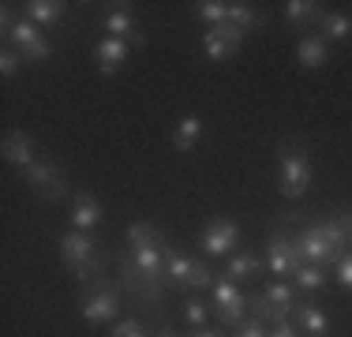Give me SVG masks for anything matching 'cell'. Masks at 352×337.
Segmentation results:
<instances>
[{
    "label": "cell",
    "mask_w": 352,
    "mask_h": 337,
    "mask_svg": "<svg viewBox=\"0 0 352 337\" xmlns=\"http://www.w3.org/2000/svg\"><path fill=\"white\" fill-rule=\"evenodd\" d=\"M352 236V210H338L333 217L318 225H304L296 236H292V270L315 263V266H338L345 259Z\"/></svg>",
    "instance_id": "6da1fadb"
},
{
    "label": "cell",
    "mask_w": 352,
    "mask_h": 337,
    "mask_svg": "<svg viewBox=\"0 0 352 337\" xmlns=\"http://www.w3.org/2000/svg\"><path fill=\"white\" fill-rule=\"evenodd\" d=\"M60 259H64V266L75 274V281H79L82 289L94 285V281H102L105 255L98 251V243L90 240V232H79V229L64 232L60 236Z\"/></svg>",
    "instance_id": "7a4b0ae2"
},
{
    "label": "cell",
    "mask_w": 352,
    "mask_h": 337,
    "mask_svg": "<svg viewBox=\"0 0 352 337\" xmlns=\"http://www.w3.org/2000/svg\"><path fill=\"white\" fill-rule=\"evenodd\" d=\"M278 184L285 199H300L311 188V157L300 139H285L278 146Z\"/></svg>",
    "instance_id": "3957f363"
},
{
    "label": "cell",
    "mask_w": 352,
    "mask_h": 337,
    "mask_svg": "<svg viewBox=\"0 0 352 337\" xmlns=\"http://www.w3.org/2000/svg\"><path fill=\"white\" fill-rule=\"evenodd\" d=\"M165 285L176 292H184V289L203 292L214 285V270L206 266L203 259H191V255H184V251L173 248L169 255H165Z\"/></svg>",
    "instance_id": "277c9868"
},
{
    "label": "cell",
    "mask_w": 352,
    "mask_h": 337,
    "mask_svg": "<svg viewBox=\"0 0 352 337\" xmlns=\"http://www.w3.org/2000/svg\"><path fill=\"white\" fill-rule=\"evenodd\" d=\"M116 311H120V289L109 285L105 277L94 285H87V292L79 296V315H82V323H90V326L113 323Z\"/></svg>",
    "instance_id": "5b68a950"
},
{
    "label": "cell",
    "mask_w": 352,
    "mask_h": 337,
    "mask_svg": "<svg viewBox=\"0 0 352 337\" xmlns=\"http://www.w3.org/2000/svg\"><path fill=\"white\" fill-rule=\"evenodd\" d=\"M23 180H27V188H34L38 199H64L68 195V176H64V168L56 162H45V157H38L30 168H23Z\"/></svg>",
    "instance_id": "8992f818"
},
{
    "label": "cell",
    "mask_w": 352,
    "mask_h": 337,
    "mask_svg": "<svg viewBox=\"0 0 352 337\" xmlns=\"http://www.w3.org/2000/svg\"><path fill=\"white\" fill-rule=\"evenodd\" d=\"M214 315L221 318L225 330H236L248 323V296L240 292L236 281H214Z\"/></svg>",
    "instance_id": "52a82bcc"
},
{
    "label": "cell",
    "mask_w": 352,
    "mask_h": 337,
    "mask_svg": "<svg viewBox=\"0 0 352 337\" xmlns=\"http://www.w3.org/2000/svg\"><path fill=\"white\" fill-rule=\"evenodd\" d=\"M4 45L19 49L23 61H30V64L49 61V41H45V34H41V27H38V23H30L27 15H23V19H15V27H12V34L4 38Z\"/></svg>",
    "instance_id": "ba28073f"
},
{
    "label": "cell",
    "mask_w": 352,
    "mask_h": 337,
    "mask_svg": "<svg viewBox=\"0 0 352 337\" xmlns=\"http://www.w3.org/2000/svg\"><path fill=\"white\" fill-rule=\"evenodd\" d=\"M199 243L210 259H221V255H232V248H240V225L229 221V217H210L206 229L199 232Z\"/></svg>",
    "instance_id": "9c48e42d"
},
{
    "label": "cell",
    "mask_w": 352,
    "mask_h": 337,
    "mask_svg": "<svg viewBox=\"0 0 352 337\" xmlns=\"http://www.w3.org/2000/svg\"><path fill=\"white\" fill-rule=\"evenodd\" d=\"M240 45H244V30H236L232 23H217V27H210V30L203 34V53L210 56L214 64L236 56Z\"/></svg>",
    "instance_id": "30bf717a"
},
{
    "label": "cell",
    "mask_w": 352,
    "mask_h": 337,
    "mask_svg": "<svg viewBox=\"0 0 352 337\" xmlns=\"http://www.w3.org/2000/svg\"><path fill=\"white\" fill-rule=\"evenodd\" d=\"M266 270L274 277H289L292 274V236L285 232V221L278 217L270 229V240H266Z\"/></svg>",
    "instance_id": "8fae6325"
},
{
    "label": "cell",
    "mask_w": 352,
    "mask_h": 337,
    "mask_svg": "<svg viewBox=\"0 0 352 337\" xmlns=\"http://www.w3.org/2000/svg\"><path fill=\"white\" fill-rule=\"evenodd\" d=\"M102 27L109 38H124V41H131V45H146V34L139 30V23H135V15H131V4H116L113 12H105V19H102Z\"/></svg>",
    "instance_id": "7c38bea8"
},
{
    "label": "cell",
    "mask_w": 352,
    "mask_h": 337,
    "mask_svg": "<svg viewBox=\"0 0 352 337\" xmlns=\"http://www.w3.org/2000/svg\"><path fill=\"white\" fill-rule=\"evenodd\" d=\"M4 162L15 165V168H30L38 162V146H34V139H30L23 128L4 135Z\"/></svg>",
    "instance_id": "4fadbf2b"
},
{
    "label": "cell",
    "mask_w": 352,
    "mask_h": 337,
    "mask_svg": "<svg viewBox=\"0 0 352 337\" xmlns=\"http://www.w3.org/2000/svg\"><path fill=\"white\" fill-rule=\"evenodd\" d=\"M292 323H296L304 334H311V337H326V334H330V315H326L315 300H307V296H300V303L292 307Z\"/></svg>",
    "instance_id": "5bb4252c"
},
{
    "label": "cell",
    "mask_w": 352,
    "mask_h": 337,
    "mask_svg": "<svg viewBox=\"0 0 352 337\" xmlns=\"http://www.w3.org/2000/svg\"><path fill=\"white\" fill-rule=\"evenodd\" d=\"M128 45H131V41H124V38H102V41H98L94 64H98V72H102L105 79L124 67V61H128Z\"/></svg>",
    "instance_id": "9a60e30c"
},
{
    "label": "cell",
    "mask_w": 352,
    "mask_h": 337,
    "mask_svg": "<svg viewBox=\"0 0 352 337\" xmlns=\"http://www.w3.org/2000/svg\"><path fill=\"white\" fill-rule=\"evenodd\" d=\"M98 225H102V202H98V195H90V191H79L72 202V229L94 232Z\"/></svg>",
    "instance_id": "2e32d148"
},
{
    "label": "cell",
    "mask_w": 352,
    "mask_h": 337,
    "mask_svg": "<svg viewBox=\"0 0 352 337\" xmlns=\"http://www.w3.org/2000/svg\"><path fill=\"white\" fill-rule=\"evenodd\" d=\"M203 135H206V124H203V116H199V113L180 116V120H176V128H173V150L191 154V150L203 142Z\"/></svg>",
    "instance_id": "e0dca14e"
},
{
    "label": "cell",
    "mask_w": 352,
    "mask_h": 337,
    "mask_svg": "<svg viewBox=\"0 0 352 337\" xmlns=\"http://www.w3.org/2000/svg\"><path fill=\"white\" fill-rule=\"evenodd\" d=\"M258 274H263V255H255V251H232L229 263H225L229 281H255Z\"/></svg>",
    "instance_id": "ac0fdd59"
},
{
    "label": "cell",
    "mask_w": 352,
    "mask_h": 337,
    "mask_svg": "<svg viewBox=\"0 0 352 337\" xmlns=\"http://www.w3.org/2000/svg\"><path fill=\"white\" fill-rule=\"evenodd\" d=\"M64 12H68L64 0H27V4H23V15H27L30 23H38V27H56V23L64 19Z\"/></svg>",
    "instance_id": "d6986e66"
},
{
    "label": "cell",
    "mask_w": 352,
    "mask_h": 337,
    "mask_svg": "<svg viewBox=\"0 0 352 337\" xmlns=\"http://www.w3.org/2000/svg\"><path fill=\"white\" fill-rule=\"evenodd\" d=\"M318 38L326 41V45H341V41L352 38V19L341 12H322L318 15Z\"/></svg>",
    "instance_id": "ffe728a7"
},
{
    "label": "cell",
    "mask_w": 352,
    "mask_h": 337,
    "mask_svg": "<svg viewBox=\"0 0 352 337\" xmlns=\"http://www.w3.org/2000/svg\"><path fill=\"white\" fill-rule=\"evenodd\" d=\"M296 61H300V67H307V72H318V67H326V61H330V45H326L318 34H311V38H300Z\"/></svg>",
    "instance_id": "44dd1931"
},
{
    "label": "cell",
    "mask_w": 352,
    "mask_h": 337,
    "mask_svg": "<svg viewBox=\"0 0 352 337\" xmlns=\"http://www.w3.org/2000/svg\"><path fill=\"white\" fill-rule=\"evenodd\" d=\"M270 307H278V311H289L292 315V307L300 303V292H296V285H285V281H270V285H263V292H258Z\"/></svg>",
    "instance_id": "7402d4cb"
},
{
    "label": "cell",
    "mask_w": 352,
    "mask_h": 337,
    "mask_svg": "<svg viewBox=\"0 0 352 337\" xmlns=\"http://www.w3.org/2000/svg\"><path fill=\"white\" fill-rule=\"evenodd\" d=\"M225 23H232L236 30H255V27H263L266 23V15H258V8H251L248 0H229V19Z\"/></svg>",
    "instance_id": "603a6c76"
},
{
    "label": "cell",
    "mask_w": 352,
    "mask_h": 337,
    "mask_svg": "<svg viewBox=\"0 0 352 337\" xmlns=\"http://www.w3.org/2000/svg\"><path fill=\"white\" fill-rule=\"evenodd\" d=\"M326 266H315V263H304V266H296L292 270V285H296V292H318V289H326Z\"/></svg>",
    "instance_id": "cb8c5ba5"
},
{
    "label": "cell",
    "mask_w": 352,
    "mask_h": 337,
    "mask_svg": "<svg viewBox=\"0 0 352 337\" xmlns=\"http://www.w3.org/2000/svg\"><path fill=\"white\" fill-rule=\"evenodd\" d=\"M318 15H322V4H315V0H289L285 4V19L292 27H311V23H318Z\"/></svg>",
    "instance_id": "d4e9b609"
},
{
    "label": "cell",
    "mask_w": 352,
    "mask_h": 337,
    "mask_svg": "<svg viewBox=\"0 0 352 337\" xmlns=\"http://www.w3.org/2000/svg\"><path fill=\"white\" fill-rule=\"evenodd\" d=\"M195 19L217 27V23L229 19V4H225V0H199V4H195Z\"/></svg>",
    "instance_id": "484cf974"
},
{
    "label": "cell",
    "mask_w": 352,
    "mask_h": 337,
    "mask_svg": "<svg viewBox=\"0 0 352 337\" xmlns=\"http://www.w3.org/2000/svg\"><path fill=\"white\" fill-rule=\"evenodd\" d=\"M109 337H154V334H150V326L142 318H120V323H113Z\"/></svg>",
    "instance_id": "4316f807"
},
{
    "label": "cell",
    "mask_w": 352,
    "mask_h": 337,
    "mask_svg": "<svg viewBox=\"0 0 352 337\" xmlns=\"http://www.w3.org/2000/svg\"><path fill=\"white\" fill-rule=\"evenodd\" d=\"M184 318H188L195 330H203L206 318H210V307H206L203 300H184Z\"/></svg>",
    "instance_id": "83f0119b"
},
{
    "label": "cell",
    "mask_w": 352,
    "mask_h": 337,
    "mask_svg": "<svg viewBox=\"0 0 352 337\" xmlns=\"http://www.w3.org/2000/svg\"><path fill=\"white\" fill-rule=\"evenodd\" d=\"M19 67H23V53H19V49H12V45L0 49V75H4V79H12Z\"/></svg>",
    "instance_id": "f1b7e54d"
},
{
    "label": "cell",
    "mask_w": 352,
    "mask_h": 337,
    "mask_svg": "<svg viewBox=\"0 0 352 337\" xmlns=\"http://www.w3.org/2000/svg\"><path fill=\"white\" fill-rule=\"evenodd\" d=\"M232 337H270V326L258 323V318H248L244 326H236V330H232Z\"/></svg>",
    "instance_id": "f546056e"
},
{
    "label": "cell",
    "mask_w": 352,
    "mask_h": 337,
    "mask_svg": "<svg viewBox=\"0 0 352 337\" xmlns=\"http://www.w3.org/2000/svg\"><path fill=\"white\" fill-rule=\"evenodd\" d=\"M338 281H341V289H352V255H345L338 263Z\"/></svg>",
    "instance_id": "4dcf8cb0"
},
{
    "label": "cell",
    "mask_w": 352,
    "mask_h": 337,
    "mask_svg": "<svg viewBox=\"0 0 352 337\" xmlns=\"http://www.w3.org/2000/svg\"><path fill=\"white\" fill-rule=\"evenodd\" d=\"M270 337H300V326L289 318V323H278V326H270Z\"/></svg>",
    "instance_id": "1f68e13d"
},
{
    "label": "cell",
    "mask_w": 352,
    "mask_h": 337,
    "mask_svg": "<svg viewBox=\"0 0 352 337\" xmlns=\"http://www.w3.org/2000/svg\"><path fill=\"white\" fill-rule=\"evenodd\" d=\"M191 337H229V334H225V330H206V326H203V330H195Z\"/></svg>",
    "instance_id": "d6a6232c"
},
{
    "label": "cell",
    "mask_w": 352,
    "mask_h": 337,
    "mask_svg": "<svg viewBox=\"0 0 352 337\" xmlns=\"http://www.w3.org/2000/svg\"><path fill=\"white\" fill-rule=\"evenodd\" d=\"M154 337H184L180 330H173V326H162V330H157Z\"/></svg>",
    "instance_id": "836d02e7"
}]
</instances>
